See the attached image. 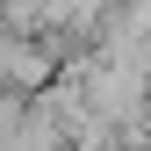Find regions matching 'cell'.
Returning a JSON list of instances; mask_svg holds the SVG:
<instances>
[]
</instances>
